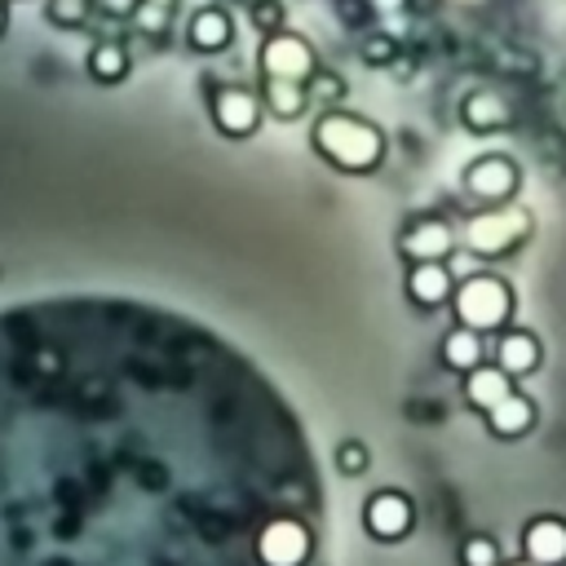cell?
Segmentation results:
<instances>
[{"mask_svg":"<svg viewBox=\"0 0 566 566\" xmlns=\"http://www.w3.org/2000/svg\"><path fill=\"white\" fill-rule=\"evenodd\" d=\"M186 35H190V44H195L199 53H221V49L234 40V22H230V13H226V9L203 4V9L190 18Z\"/></svg>","mask_w":566,"mask_h":566,"instance_id":"14","label":"cell"},{"mask_svg":"<svg viewBox=\"0 0 566 566\" xmlns=\"http://www.w3.org/2000/svg\"><path fill=\"white\" fill-rule=\"evenodd\" d=\"M504 394H513V376L500 371L495 363H482V367H473V371L464 376V402L478 407V411H491Z\"/></svg>","mask_w":566,"mask_h":566,"instance_id":"15","label":"cell"},{"mask_svg":"<svg viewBox=\"0 0 566 566\" xmlns=\"http://www.w3.org/2000/svg\"><path fill=\"white\" fill-rule=\"evenodd\" d=\"M460 119H464V128H473V133H491L495 124L509 119V111L500 106L495 93H469L464 106H460Z\"/></svg>","mask_w":566,"mask_h":566,"instance_id":"17","label":"cell"},{"mask_svg":"<svg viewBox=\"0 0 566 566\" xmlns=\"http://www.w3.org/2000/svg\"><path fill=\"white\" fill-rule=\"evenodd\" d=\"M522 557L531 566H566V517H531L522 531Z\"/></svg>","mask_w":566,"mask_h":566,"instance_id":"9","label":"cell"},{"mask_svg":"<svg viewBox=\"0 0 566 566\" xmlns=\"http://www.w3.org/2000/svg\"><path fill=\"white\" fill-rule=\"evenodd\" d=\"M513 566H531V562H513Z\"/></svg>","mask_w":566,"mask_h":566,"instance_id":"24","label":"cell"},{"mask_svg":"<svg viewBox=\"0 0 566 566\" xmlns=\"http://www.w3.org/2000/svg\"><path fill=\"white\" fill-rule=\"evenodd\" d=\"M265 106L279 119H296L305 111V84H287V80H265Z\"/></svg>","mask_w":566,"mask_h":566,"instance_id":"18","label":"cell"},{"mask_svg":"<svg viewBox=\"0 0 566 566\" xmlns=\"http://www.w3.org/2000/svg\"><path fill=\"white\" fill-rule=\"evenodd\" d=\"M531 230H535V221H531L526 208H495V212L469 217L464 243H469L478 256H500V252L522 248V239H526Z\"/></svg>","mask_w":566,"mask_h":566,"instance_id":"4","label":"cell"},{"mask_svg":"<svg viewBox=\"0 0 566 566\" xmlns=\"http://www.w3.org/2000/svg\"><path fill=\"white\" fill-rule=\"evenodd\" d=\"M336 464H340V473H349V478H358V473H367V447L363 442H340L336 447Z\"/></svg>","mask_w":566,"mask_h":566,"instance_id":"21","label":"cell"},{"mask_svg":"<svg viewBox=\"0 0 566 566\" xmlns=\"http://www.w3.org/2000/svg\"><path fill=\"white\" fill-rule=\"evenodd\" d=\"M212 124L226 133V137H252L256 124H261V102L256 93L248 88H221L212 97Z\"/></svg>","mask_w":566,"mask_h":566,"instance_id":"10","label":"cell"},{"mask_svg":"<svg viewBox=\"0 0 566 566\" xmlns=\"http://www.w3.org/2000/svg\"><path fill=\"white\" fill-rule=\"evenodd\" d=\"M407 296H411V305H420V310L447 305V301L455 296V279H451L447 261H416V265L407 270Z\"/></svg>","mask_w":566,"mask_h":566,"instance_id":"11","label":"cell"},{"mask_svg":"<svg viewBox=\"0 0 566 566\" xmlns=\"http://www.w3.org/2000/svg\"><path fill=\"white\" fill-rule=\"evenodd\" d=\"M398 248H402V256L416 265V261H447L451 252H455V230H451V221H442V217H420V221H411L402 234H398Z\"/></svg>","mask_w":566,"mask_h":566,"instance_id":"8","label":"cell"},{"mask_svg":"<svg viewBox=\"0 0 566 566\" xmlns=\"http://www.w3.org/2000/svg\"><path fill=\"white\" fill-rule=\"evenodd\" d=\"M411 522H416V509H411V500L402 495V491H371L367 495V504H363V526H367V535L371 539H402L407 531H411Z\"/></svg>","mask_w":566,"mask_h":566,"instance_id":"7","label":"cell"},{"mask_svg":"<svg viewBox=\"0 0 566 566\" xmlns=\"http://www.w3.org/2000/svg\"><path fill=\"white\" fill-rule=\"evenodd\" d=\"M535 402H531V394H522V389H513V394H504L491 411H486V429L495 433V438H522V433H531L535 429Z\"/></svg>","mask_w":566,"mask_h":566,"instance_id":"13","label":"cell"},{"mask_svg":"<svg viewBox=\"0 0 566 566\" xmlns=\"http://www.w3.org/2000/svg\"><path fill=\"white\" fill-rule=\"evenodd\" d=\"M88 71H93L97 80H119V75L128 71V57H124V49H115V44H97V49L88 53Z\"/></svg>","mask_w":566,"mask_h":566,"instance_id":"19","label":"cell"},{"mask_svg":"<svg viewBox=\"0 0 566 566\" xmlns=\"http://www.w3.org/2000/svg\"><path fill=\"white\" fill-rule=\"evenodd\" d=\"M539 363H544V345H539L535 332H526V327H504L500 332V340H495V367L500 371H509L517 380V376H531Z\"/></svg>","mask_w":566,"mask_h":566,"instance_id":"12","label":"cell"},{"mask_svg":"<svg viewBox=\"0 0 566 566\" xmlns=\"http://www.w3.org/2000/svg\"><path fill=\"white\" fill-rule=\"evenodd\" d=\"M517 186H522V168L509 155H478L464 168V190L482 203H504L517 195Z\"/></svg>","mask_w":566,"mask_h":566,"instance_id":"6","label":"cell"},{"mask_svg":"<svg viewBox=\"0 0 566 566\" xmlns=\"http://www.w3.org/2000/svg\"><path fill=\"white\" fill-rule=\"evenodd\" d=\"M451 305H455L460 327L495 332V327H504L513 318V287L504 279H495V274H473V279H464L455 287Z\"/></svg>","mask_w":566,"mask_h":566,"instance_id":"3","label":"cell"},{"mask_svg":"<svg viewBox=\"0 0 566 566\" xmlns=\"http://www.w3.org/2000/svg\"><path fill=\"white\" fill-rule=\"evenodd\" d=\"M150 4H168V0H150Z\"/></svg>","mask_w":566,"mask_h":566,"instance_id":"23","label":"cell"},{"mask_svg":"<svg viewBox=\"0 0 566 566\" xmlns=\"http://www.w3.org/2000/svg\"><path fill=\"white\" fill-rule=\"evenodd\" d=\"M310 146L314 155H323L336 172H376L380 159H385V133L354 115V111H323L314 124H310Z\"/></svg>","mask_w":566,"mask_h":566,"instance_id":"2","label":"cell"},{"mask_svg":"<svg viewBox=\"0 0 566 566\" xmlns=\"http://www.w3.org/2000/svg\"><path fill=\"white\" fill-rule=\"evenodd\" d=\"M256 22H261V27H265V31L274 35V31H283V9L265 0V4H256Z\"/></svg>","mask_w":566,"mask_h":566,"instance_id":"22","label":"cell"},{"mask_svg":"<svg viewBox=\"0 0 566 566\" xmlns=\"http://www.w3.org/2000/svg\"><path fill=\"white\" fill-rule=\"evenodd\" d=\"M442 367L447 371H460V376H469L473 367H482L486 358V349H482V332H473V327H451L447 336H442Z\"/></svg>","mask_w":566,"mask_h":566,"instance_id":"16","label":"cell"},{"mask_svg":"<svg viewBox=\"0 0 566 566\" xmlns=\"http://www.w3.org/2000/svg\"><path fill=\"white\" fill-rule=\"evenodd\" d=\"M460 566H500V544L491 535H469L460 544Z\"/></svg>","mask_w":566,"mask_h":566,"instance_id":"20","label":"cell"},{"mask_svg":"<svg viewBox=\"0 0 566 566\" xmlns=\"http://www.w3.org/2000/svg\"><path fill=\"white\" fill-rule=\"evenodd\" d=\"M287 517L323 478L234 340L133 296L0 310V566H265Z\"/></svg>","mask_w":566,"mask_h":566,"instance_id":"1","label":"cell"},{"mask_svg":"<svg viewBox=\"0 0 566 566\" xmlns=\"http://www.w3.org/2000/svg\"><path fill=\"white\" fill-rule=\"evenodd\" d=\"M261 71H265V80H287V84H305V80H314L318 71H314V49H310V40L305 35H296V31H274V35H265V44H261Z\"/></svg>","mask_w":566,"mask_h":566,"instance_id":"5","label":"cell"},{"mask_svg":"<svg viewBox=\"0 0 566 566\" xmlns=\"http://www.w3.org/2000/svg\"><path fill=\"white\" fill-rule=\"evenodd\" d=\"M0 22H4V13H0Z\"/></svg>","mask_w":566,"mask_h":566,"instance_id":"25","label":"cell"}]
</instances>
